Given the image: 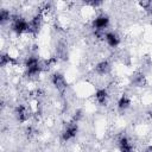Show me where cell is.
Instances as JSON below:
<instances>
[{
	"mask_svg": "<svg viewBox=\"0 0 152 152\" xmlns=\"http://www.w3.org/2000/svg\"><path fill=\"white\" fill-rule=\"evenodd\" d=\"M138 5L150 15L152 17V1H147V0H142V1H139Z\"/></svg>",
	"mask_w": 152,
	"mask_h": 152,
	"instance_id": "obj_16",
	"label": "cell"
},
{
	"mask_svg": "<svg viewBox=\"0 0 152 152\" xmlns=\"http://www.w3.org/2000/svg\"><path fill=\"white\" fill-rule=\"evenodd\" d=\"M78 131H80V126H78V122L76 121H70L68 122L64 128L62 129L61 132V140L63 142H69V141H72L77 134H78Z\"/></svg>",
	"mask_w": 152,
	"mask_h": 152,
	"instance_id": "obj_4",
	"label": "cell"
},
{
	"mask_svg": "<svg viewBox=\"0 0 152 152\" xmlns=\"http://www.w3.org/2000/svg\"><path fill=\"white\" fill-rule=\"evenodd\" d=\"M13 114H14V118L15 120L19 122V124H26L30 119V110L28 108L23 104V103H19L14 107V110H13Z\"/></svg>",
	"mask_w": 152,
	"mask_h": 152,
	"instance_id": "obj_7",
	"label": "cell"
},
{
	"mask_svg": "<svg viewBox=\"0 0 152 152\" xmlns=\"http://www.w3.org/2000/svg\"><path fill=\"white\" fill-rule=\"evenodd\" d=\"M17 63L15 58L12 57L8 52H2L0 55V66L1 68H6L8 65H14Z\"/></svg>",
	"mask_w": 152,
	"mask_h": 152,
	"instance_id": "obj_14",
	"label": "cell"
},
{
	"mask_svg": "<svg viewBox=\"0 0 152 152\" xmlns=\"http://www.w3.org/2000/svg\"><path fill=\"white\" fill-rule=\"evenodd\" d=\"M43 20H44V11L40 10L38 11L36 14H33L31 17V19H28V25H30V31L28 34L32 36H37L42 28L43 25Z\"/></svg>",
	"mask_w": 152,
	"mask_h": 152,
	"instance_id": "obj_6",
	"label": "cell"
},
{
	"mask_svg": "<svg viewBox=\"0 0 152 152\" xmlns=\"http://www.w3.org/2000/svg\"><path fill=\"white\" fill-rule=\"evenodd\" d=\"M131 106H132V97L128 94H126V93L121 94L119 96L118 101H116V109H118V112L119 113H125V112H127L131 108Z\"/></svg>",
	"mask_w": 152,
	"mask_h": 152,
	"instance_id": "obj_9",
	"label": "cell"
},
{
	"mask_svg": "<svg viewBox=\"0 0 152 152\" xmlns=\"http://www.w3.org/2000/svg\"><path fill=\"white\" fill-rule=\"evenodd\" d=\"M43 71V63L36 55H30L24 61V72L28 78H37Z\"/></svg>",
	"mask_w": 152,
	"mask_h": 152,
	"instance_id": "obj_1",
	"label": "cell"
},
{
	"mask_svg": "<svg viewBox=\"0 0 152 152\" xmlns=\"http://www.w3.org/2000/svg\"><path fill=\"white\" fill-rule=\"evenodd\" d=\"M110 70H112V64L108 59H101L94 66V72L99 76H106L110 72Z\"/></svg>",
	"mask_w": 152,
	"mask_h": 152,
	"instance_id": "obj_12",
	"label": "cell"
},
{
	"mask_svg": "<svg viewBox=\"0 0 152 152\" xmlns=\"http://www.w3.org/2000/svg\"><path fill=\"white\" fill-rule=\"evenodd\" d=\"M109 25H110V18L106 13H100L91 20V28L97 38L103 39V34L108 31Z\"/></svg>",
	"mask_w": 152,
	"mask_h": 152,
	"instance_id": "obj_2",
	"label": "cell"
},
{
	"mask_svg": "<svg viewBox=\"0 0 152 152\" xmlns=\"http://www.w3.org/2000/svg\"><path fill=\"white\" fill-rule=\"evenodd\" d=\"M145 152H152V150H148V151H145Z\"/></svg>",
	"mask_w": 152,
	"mask_h": 152,
	"instance_id": "obj_18",
	"label": "cell"
},
{
	"mask_svg": "<svg viewBox=\"0 0 152 152\" xmlns=\"http://www.w3.org/2000/svg\"><path fill=\"white\" fill-rule=\"evenodd\" d=\"M13 18V14L10 12L7 8H1L0 10V25H6L7 23H11Z\"/></svg>",
	"mask_w": 152,
	"mask_h": 152,
	"instance_id": "obj_15",
	"label": "cell"
},
{
	"mask_svg": "<svg viewBox=\"0 0 152 152\" xmlns=\"http://www.w3.org/2000/svg\"><path fill=\"white\" fill-rule=\"evenodd\" d=\"M129 84L134 88H141L146 84V76L141 71H137L129 76Z\"/></svg>",
	"mask_w": 152,
	"mask_h": 152,
	"instance_id": "obj_13",
	"label": "cell"
},
{
	"mask_svg": "<svg viewBox=\"0 0 152 152\" xmlns=\"http://www.w3.org/2000/svg\"><path fill=\"white\" fill-rule=\"evenodd\" d=\"M94 101L101 106V107H104L108 104V101H109V91L107 88L102 87V88H97L94 93Z\"/></svg>",
	"mask_w": 152,
	"mask_h": 152,
	"instance_id": "obj_8",
	"label": "cell"
},
{
	"mask_svg": "<svg viewBox=\"0 0 152 152\" xmlns=\"http://www.w3.org/2000/svg\"><path fill=\"white\" fill-rule=\"evenodd\" d=\"M103 40L106 42V44L112 48V49H115L118 48L120 44H121V38L120 36L115 32V31H107L104 34H103Z\"/></svg>",
	"mask_w": 152,
	"mask_h": 152,
	"instance_id": "obj_11",
	"label": "cell"
},
{
	"mask_svg": "<svg viewBox=\"0 0 152 152\" xmlns=\"http://www.w3.org/2000/svg\"><path fill=\"white\" fill-rule=\"evenodd\" d=\"M11 30L15 36H23V34H28L30 31V25L28 20L20 15V14H13V18L11 20Z\"/></svg>",
	"mask_w": 152,
	"mask_h": 152,
	"instance_id": "obj_3",
	"label": "cell"
},
{
	"mask_svg": "<svg viewBox=\"0 0 152 152\" xmlns=\"http://www.w3.org/2000/svg\"><path fill=\"white\" fill-rule=\"evenodd\" d=\"M86 5H89V6H91L93 8H96V7L102 6L103 2H102V1H88V2H86Z\"/></svg>",
	"mask_w": 152,
	"mask_h": 152,
	"instance_id": "obj_17",
	"label": "cell"
},
{
	"mask_svg": "<svg viewBox=\"0 0 152 152\" xmlns=\"http://www.w3.org/2000/svg\"><path fill=\"white\" fill-rule=\"evenodd\" d=\"M118 152H135L132 140L127 135H121L118 139Z\"/></svg>",
	"mask_w": 152,
	"mask_h": 152,
	"instance_id": "obj_10",
	"label": "cell"
},
{
	"mask_svg": "<svg viewBox=\"0 0 152 152\" xmlns=\"http://www.w3.org/2000/svg\"><path fill=\"white\" fill-rule=\"evenodd\" d=\"M50 82L52 84V87L59 93V94H64L68 89V82L65 80V76L59 72V71H55L51 74L50 76Z\"/></svg>",
	"mask_w": 152,
	"mask_h": 152,
	"instance_id": "obj_5",
	"label": "cell"
}]
</instances>
